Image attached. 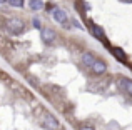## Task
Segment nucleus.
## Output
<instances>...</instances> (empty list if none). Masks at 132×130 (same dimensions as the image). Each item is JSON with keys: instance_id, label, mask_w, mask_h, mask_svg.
Listing matches in <instances>:
<instances>
[{"instance_id": "nucleus-1", "label": "nucleus", "mask_w": 132, "mask_h": 130, "mask_svg": "<svg viewBox=\"0 0 132 130\" xmlns=\"http://www.w3.org/2000/svg\"><path fill=\"white\" fill-rule=\"evenodd\" d=\"M50 17L55 20V22H59L64 29H70V18H69V15H67V12H65L64 8H60V7H52L50 8Z\"/></svg>"}, {"instance_id": "nucleus-2", "label": "nucleus", "mask_w": 132, "mask_h": 130, "mask_svg": "<svg viewBox=\"0 0 132 130\" xmlns=\"http://www.w3.org/2000/svg\"><path fill=\"white\" fill-rule=\"evenodd\" d=\"M25 27L27 23L23 22L20 17H12V18L7 20V29H9L10 33H13V35H20V33L25 32Z\"/></svg>"}, {"instance_id": "nucleus-3", "label": "nucleus", "mask_w": 132, "mask_h": 130, "mask_svg": "<svg viewBox=\"0 0 132 130\" xmlns=\"http://www.w3.org/2000/svg\"><path fill=\"white\" fill-rule=\"evenodd\" d=\"M40 118H42L40 124H42V127L45 130H59V128H60V122H59V118L55 117L54 114H50V112H44Z\"/></svg>"}, {"instance_id": "nucleus-4", "label": "nucleus", "mask_w": 132, "mask_h": 130, "mask_svg": "<svg viewBox=\"0 0 132 130\" xmlns=\"http://www.w3.org/2000/svg\"><path fill=\"white\" fill-rule=\"evenodd\" d=\"M40 39L45 45H54V42L57 40V33H55L54 29H48V27H44L40 30Z\"/></svg>"}, {"instance_id": "nucleus-5", "label": "nucleus", "mask_w": 132, "mask_h": 130, "mask_svg": "<svg viewBox=\"0 0 132 130\" xmlns=\"http://www.w3.org/2000/svg\"><path fill=\"white\" fill-rule=\"evenodd\" d=\"M89 32L94 35V39L105 42V32H104V29L100 25H97V23H94V22H89Z\"/></svg>"}, {"instance_id": "nucleus-6", "label": "nucleus", "mask_w": 132, "mask_h": 130, "mask_svg": "<svg viewBox=\"0 0 132 130\" xmlns=\"http://www.w3.org/2000/svg\"><path fill=\"white\" fill-rule=\"evenodd\" d=\"M107 68H109V65L105 63V60L97 59V60H95V63L90 67V70H92V73H94V75H104V73L107 72Z\"/></svg>"}, {"instance_id": "nucleus-7", "label": "nucleus", "mask_w": 132, "mask_h": 130, "mask_svg": "<svg viewBox=\"0 0 132 130\" xmlns=\"http://www.w3.org/2000/svg\"><path fill=\"white\" fill-rule=\"evenodd\" d=\"M117 87L132 97V80H129V78H126V77H119L117 78Z\"/></svg>"}, {"instance_id": "nucleus-8", "label": "nucleus", "mask_w": 132, "mask_h": 130, "mask_svg": "<svg viewBox=\"0 0 132 130\" xmlns=\"http://www.w3.org/2000/svg\"><path fill=\"white\" fill-rule=\"evenodd\" d=\"M95 60H97V57L94 55L92 52H84L80 55V62H82V65L84 67H87V68H90L94 63H95Z\"/></svg>"}, {"instance_id": "nucleus-9", "label": "nucleus", "mask_w": 132, "mask_h": 130, "mask_svg": "<svg viewBox=\"0 0 132 130\" xmlns=\"http://www.w3.org/2000/svg\"><path fill=\"white\" fill-rule=\"evenodd\" d=\"M110 50H112V55L116 57L119 62H122V63H126V62H127V53L124 52L122 49H119V47H112Z\"/></svg>"}, {"instance_id": "nucleus-10", "label": "nucleus", "mask_w": 132, "mask_h": 130, "mask_svg": "<svg viewBox=\"0 0 132 130\" xmlns=\"http://www.w3.org/2000/svg\"><path fill=\"white\" fill-rule=\"evenodd\" d=\"M29 7L34 12H40V10L44 8V2L42 0H29Z\"/></svg>"}, {"instance_id": "nucleus-11", "label": "nucleus", "mask_w": 132, "mask_h": 130, "mask_svg": "<svg viewBox=\"0 0 132 130\" xmlns=\"http://www.w3.org/2000/svg\"><path fill=\"white\" fill-rule=\"evenodd\" d=\"M9 3L10 7H15V8H22L23 7V0H9Z\"/></svg>"}, {"instance_id": "nucleus-12", "label": "nucleus", "mask_w": 132, "mask_h": 130, "mask_svg": "<svg viewBox=\"0 0 132 130\" xmlns=\"http://www.w3.org/2000/svg\"><path fill=\"white\" fill-rule=\"evenodd\" d=\"M32 25L35 27L37 30H42L44 29V27H42V20H40L39 17H34V18H32Z\"/></svg>"}, {"instance_id": "nucleus-13", "label": "nucleus", "mask_w": 132, "mask_h": 130, "mask_svg": "<svg viewBox=\"0 0 132 130\" xmlns=\"http://www.w3.org/2000/svg\"><path fill=\"white\" fill-rule=\"evenodd\" d=\"M70 22H72V25H74L75 29H82V25H80V23H79V22H77V20H75V18H72Z\"/></svg>"}, {"instance_id": "nucleus-14", "label": "nucleus", "mask_w": 132, "mask_h": 130, "mask_svg": "<svg viewBox=\"0 0 132 130\" xmlns=\"http://www.w3.org/2000/svg\"><path fill=\"white\" fill-rule=\"evenodd\" d=\"M79 130H95V128L90 127V125H80V127H79Z\"/></svg>"}, {"instance_id": "nucleus-15", "label": "nucleus", "mask_w": 132, "mask_h": 130, "mask_svg": "<svg viewBox=\"0 0 132 130\" xmlns=\"http://www.w3.org/2000/svg\"><path fill=\"white\" fill-rule=\"evenodd\" d=\"M120 2H124V3H132V0H120Z\"/></svg>"}, {"instance_id": "nucleus-16", "label": "nucleus", "mask_w": 132, "mask_h": 130, "mask_svg": "<svg viewBox=\"0 0 132 130\" xmlns=\"http://www.w3.org/2000/svg\"><path fill=\"white\" fill-rule=\"evenodd\" d=\"M5 2H9V0H0V3H5Z\"/></svg>"}]
</instances>
